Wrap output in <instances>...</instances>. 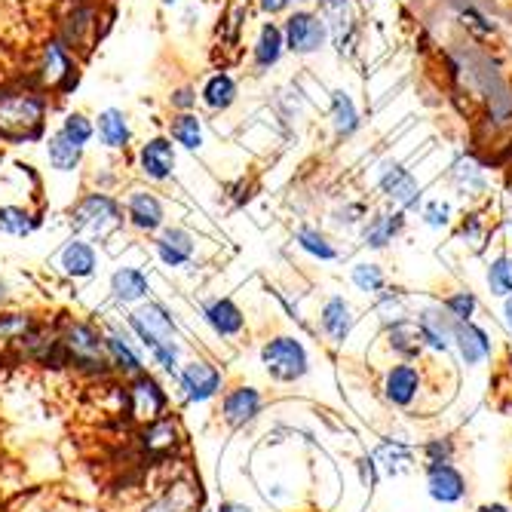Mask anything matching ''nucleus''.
Segmentation results:
<instances>
[{
    "label": "nucleus",
    "instance_id": "obj_9",
    "mask_svg": "<svg viewBox=\"0 0 512 512\" xmlns=\"http://www.w3.org/2000/svg\"><path fill=\"white\" fill-rule=\"evenodd\" d=\"M264 405H267V396H264L261 387L234 384V387H227L221 393L218 417H221V424L230 427V430H246L264 414Z\"/></svg>",
    "mask_w": 512,
    "mask_h": 512
},
{
    "label": "nucleus",
    "instance_id": "obj_3",
    "mask_svg": "<svg viewBox=\"0 0 512 512\" xmlns=\"http://www.w3.org/2000/svg\"><path fill=\"white\" fill-rule=\"evenodd\" d=\"M258 362L264 368V375L273 384H283V387L301 384L313 368L307 344L298 335H286V332H276L261 341Z\"/></svg>",
    "mask_w": 512,
    "mask_h": 512
},
{
    "label": "nucleus",
    "instance_id": "obj_48",
    "mask_svg": "<svg viewBox=\"0 0 512 512\" xmlns=\"http://www.w3.org/2000/svg\"><path fill=\"white\" fill-rule=\"evenodd\" d=\"M451 218H454V209H451V203L442 200V197L424 203V209H421V221H424L430 230H445V227H451Z\"/></svg>",
    "mask_w": 512,
    "mask_h": 512
},
{
    "label": "nucleus",
    "instance_id": "obj_52",
    "mask_svg": "<svg viewBox=\"0 0 512 512\" xmlns=\"http://www.w3.org/2000/svg\"><path fill=\"white\" fill-rule=\"evenodd\" d=\"M292 0H258V7L267 13V16H279V13H286L289 10Z\"/></svg>",
    "mask_w": 512,
    "mask_h": 512
},
{
    "label": "nucleus",
    "instance_id": "obj_59",
    "mask_svg": "<svg viewBox=\"0 0 512 512\" xmlns=\"http://www.w3.org/2000/svg\"><path fill=\"white\" fill-rule=\"evenodd\" d=\"M197 512H209V509H203V506H200V509H197Z\"/></svg>",
    "mask_w": 512,
    "mask_h": 512
},
{
    "label": "nucleus",
    "instance_id": "obj_34",
    "mask_svg": "<svg viewBox=\"0 0 512 512\" xmlns=\"http://www.w3.org/2000/svg\"><path fill=\"white\" fill-rule=\"evenodd\" d=\"M350 283H353L356 292H362L365 298L375 301L390 286V279H387V270L378 261H356L350 267Z\"/></svg>",
    "mask_w": 512,
    "mask_h": 512
},
{
    "label": "nucleus",
    "instance_id": "obj_32",
    "mask_svg": "<svg viewBox=\"0 0 512 512\" xmlns=\"http://www.w3.org/2000/svg\"><path fill=\"white\" fill-rule=\"evenodd\" d=\"M96 132H99V142H102L108 151H126L129 142H132L129 117H126L120 108H105V111L99 114Z\"/></svg>",
    "mask_w": 512,
    "mask_h": 512
},
{
    "label": "nucleus",
    "instance_id": "obj_35",
    "mask_svg": "<svg viewBox=\"0 0 512 512\" xmlns=\"http://www.w3.org/2000/svg\"><path fill=\"white\" fill-rule=\"evenodd\" d=\"M40 319L28 310H0V350L19 347Z\"/></svg>",
    "mask_w": 512,
    "mask_h": 512
},
{
    "label": "nucleus",
    "instance_id": "obj_26",
    "mask_svg": "<svg viewBox=\"0 0 512 512\" xmlns=\"http://www.w3.org/2000/svg\"><path fill=\"white\" fill-rule=\"evenodd\" d=\"M405 230V212L402 209H384L365 218L362 224V246L371 252H384L396 243V237Z\"/></svg>",
    "mask_w": 512,
    "mask_h": 512
},
{
    "label": "nucleus",
    "instance_id": "obj_30",
    "mask_svg": "<svg viewBox=\"0 0 512 512\" xmlns=\"http://www.w3.org/2000/svg\"><path fill=\"white\" fill-rule=\"evenodd\" d=\"M295 246L307 258H313L319 264H335V261H341V249L335 246V240L325 234V230L313 227V224H301L295 230Z\"/></svg>",
    "mask_w": 512,
    "mask_h": 512
},
{
    "label": "nucleus",
    "instance_id": "obj_20",
    "mask_svg": "<svg viewBox=\"0 0 512 512\" xmlns=\"http://www.w3.org/2000/svg\"><path fill=\"white\" fill-rule=\"evenodd\" d=\"M175 163H178V154H175V145L169 135H154L148 142L138 148V157H135V166H138V175L154 181V184H163L175 175Z\"/></svg>",
    "mask_w": 512,
    "mask_h": 512
},
{
    "label": "nucleus",
    "instance_id": "obj_14",
    "mask_svg": "<svg viewBox=\"0 0 512 512\" xmlns=\"http://www.w3.org/2000/svg\"><path fill=\"white\" fill-rule=\"evenodd\" d=\"M200 240L194 230L188 227H163L160 234H154V255L166 270H188L197 261Z\"/></svg>",
    "mask_w": 512,
    "mask_h": 512
},
{
    "label": "nucleus",
    "instance_id": "obj_41",
    "mask_svg": "<svg viewBox=\"0 0 512 512\" xmlns=\"http://www.w3.org/2000/svg\"><path fill=\"white\" fill-rule=\"evenodd\" d=\"M40 218L31 215L22 206H0V234L7 237H31L37 230Z\"/></svg>",
    "mask_w": 512,
    "mask_h": 512
},
{
    "label": "nucleus",
    "instance_id": "obj_36",
    "mask_svg": "<svg viewBox=\"0 0 512 512\" xmlns=\"http://www.w3.org/2000/svg\"><path fill=\"white\" fill-rule=\"evenodd\" d=\"M203 503L200 488L191 485H169V491L163 497H157L151 506H145V512H197Z\"/></svg>",
    "mask_w": 512,
    "mask_h": 512
},
{
    "label": "nucleus",
    "instance_id": "obj_46",
    "mask_svg": "<svg viewBox=\"0 0 512 512\" xmlns=\"http://www.w3.org/2000/svg\"><path fill=\"white\" fill-rule=\"evenodd\" d=\"M65 138H71L74 145H80V148H86L89 142H92V135H96V126H92V120L86 117V114H80V111H74V114H68L65 120H62V129H59Z\"/></svg>",
    "mask_w": 512,
    "mask_h": 512
},
{
    "label": "nucleus",
    "instance_id": "obj_18",
    "mask_svg": "<svg viewBox=\"0 0 512 512\" xmlns=\"http://www.w3.org/2000/svg\"><path fill=\"white\" fill-rule=\"evenodd\" d=\"M56 273H62L71 283H86L99 273V249L83 237H71L53 258Z\"/></svg>",
    "mask_w": 512,
    "mask_h": 512
},
{
    "label": "nucleus",
    "instance_id": "obj_54",
    "mask_svg": "<svg viewBox=\"0 0 512 512\" xmlns=\"http://www.w3.org/2000/svg\"><path fill=\"white\" fill-rule=\"evenodd\" d=\"M215 512H255V509L246 506V503H240V500H224V503H218Z\"/></svg>",
    "mask_w": 512,
    "mask_h": 512
},
{
    "label": "nucleus",
    "instance_id": "obj_27",
    "mask_svg": "<svg viewBox=\"0 0 512 512\" xmlns=\"http://www.w3.org/2000/svg\"><path fill=\"white\" fill-rule=\"evenodd\" d=\"M378 457V463H381V473L384 476H402V473H411L414 470V463H417V451H414V445L411 442H405L402 436H384L381 442H378V448L371 451Z\"/></svg>",
    "mask_w": 512,
    "mask_h": 512
},
{
    "label": "nucleus",
    "instance_id": "obj_22",
    "mask_svg": "<svg viewBox=\"0 0 512 512\" xmlns=\"http://www.w3.org/2000/svg\"><path fill=\"white\" fill-rule=\"evenodd\" d=\"M105 350H108L111 375H117L123 381L148 371L142 353H138V347H135V341H132V335L126 329H105Z\"/></svg>",
    "mask_w": 512,
    "mask_h": 512
},
{
    "label": "nucleus",
    "instance_id": "obj_21",
    "mask_svg": "<svg viewBox=\"0 0 512 512\" xmlns=\"http://www.w3.org/2000/svg\"><path fill=\"white\" fill-rule=\"evenodd\" d=\"M135 442H138V448H142V454H148V457H169L181 448L184 433H181L178 417L163 414V417H157V421L138 427Z\"/></svg>",
    "mask_w": 512,
    "mask_h": 512
},
{
    "label": "nucleus",
    "instance_id": "obj_13",
    "mask_svg": "<svg viewBox=\"0 0 512 512\" xmlns=\"http://www.w3.org/2000/svg\"><path fill=\"white\" fill-rule=\"evenodd\" d=\"M283 37H286V50L295 56H316L325 40H329V25L319 13L310 10H295L286 25H283Z\"/></svg>",
    "mask_w": 512,
    "mask_h": 512
},
{
    "label": "nucleus",
    "instance_id": "obj_56",
    "mask_svg": "<svg viewBox=\"0 0 512 512\" xmlns=\"http://www.w3.org/2000/svg\"><path fill=\"white\" fill-rule=\"evenodd\" d=\"M479 512H509V509H506L503 503H482Z\"/></svg>",
    "mask_w": 512,
    "mask_h": 512
},
{
    "label": "nucleus",
    "instance_id": "obj_16",
    "mask_svg": "<svg viewBox=\"0 0 512 512\" xmlns=\"http://www.w3.org/2000/svg\"><path fill=\"white\" fill-rule=\"evenodd\" d=\"M200 316L206 329L221 341H243L249 332V319L234 298H209L200 304Z\"/></svg>",
    "mask_w": 512,
    "mask_h": 512
},
{
    "label": "nucleus",
    "instance_id": "obj_55",
    "mask_svg": "<svg viewBox=\"0 0 512 512\" xmlns=\"http://www.w3.org/2000/svg\"><path fill=\"white\" fill-rule=\"evenodd\" d=\"M7 304H10V286H7V279H0V310Z\"/></svg>",
    "mask_w": 512,
    "mask_h": 512
},
{
    "label": "nucleus",
    "instance_id": "obj_38",
    "mask_svg": "<svg viewBox=\"0 0 512 512\" xmlns=\"http://www.w3.org/2000/svg\"><path fill=\"white\" fill-rule=\"evenodd\" d=\"M46 157H50V166L62 175L68 172H77L80 163H83V148L74 145L71 138H65L62 132H53L50 142H46Z\"/></svg>",
    "mask_w": 512,
    "mask_h": 512
},
{
    "label": "nucleus",
    "instance_id": "obj_12",
    "mask_svg": "<svg viewBox=\"0 0 512 512\" xmlns=\"http://www.w3.org/2000/svg\"><path fill=\"white\" fill-rule=\"evenodd\" d=\"M378 191L402 212L417 209L421 206V197H424L421 181L414 178V172L408 166H402L399 160H390V157L378 166Z\"/></svg>",
    "mask_w": 512,
    "mask_h": 512
},
{
    "label": "nucleus",
    "instance_id": "obj_4",
    "mask_svg": "<svg viewBox=\"0 0 512 512\" xmlns=\"http://www.w3.org/2000/svg\"><path fill=\"white\" fill-rule=\"evenodd\" d=\"M123 224H126L123 203L105 191H92V194L80 197L77 206L71 209V230L89 243L111 240L117 230H123Z\"/></svg>",
    "mask_w": 512,
    "mask_h": 512
},
{
    "label": "nucleus",
    "instance_id": "obj_24",
    "mask_svg": "<svg viewBox=\"0 0 512 512\" xmlns=\"http://www.w3.org/2000/svg\"><path fill=\"white\" fill-rule=\"evenodd\" d=\"M325 7V25H329V37L341 59H353L356 53V16L350 10V0H322Z\"/></svg>",
    "mask_w": 512,
    "mask_h": 512
},
{
    "label": "nucleus",
    "instance_id": "obj_7",
    "mask_svg": "<svg viewBox=\"0 0 512 512\" xmlns=\"http://www.w3.org/2000/svg\"><path fill=\"white\" fill-rule=\"evenodd\" d=\"M123 414L135 424H151L157 417L169 414V393L163 390V384L151 375V371H142L123 384Z\"/></svg>",
    "mask_w": 512,
    "mask_h": 512
},
{
    "label": "nucleus",
    "instance_id": "obj_17",
    "mask_svg": "<svg viewBox=\"0 0 512 512\" xmlns=\"http://www.w3.org/2000/svg\"><path fill=\"white\" fill-rule=\"evenodd\" d=\"M123 215H126V224L138 230V234H160L166 227V203L148 188H135L126 194Z\"/></svg>",
    "mask_w": 512,
    "mask_h": 512
},
{
    "label": "nucleus",
    "instance_id": "obj_2",
    "mask_svg": "<svg viewBox=\"0 0 512 512\" xmlns=\"http://www.w3.org/2000/svg\"><path fill=\"white\" fill-rule=\"evenodd\" d=\"M59 341L65 353V365H71L77 375L86 378H105L111 375L108 350H105V329L86 319H62L59 322Z\"/></svg>",
    "mask_w": 512,
    "mask_h": 512
},
{
    "label": "nucleus",
    "instance_id": "obj_5",
    "mask_svg": "<svg viewBox=\"0 0 512 512\" xmlns=\"http://www.w3.org/2000/svg\"><path fill=\"white\" fill-rule=\"evenodd\" d=\"M381 399L396 411H411L427 393V371L421 362H390L378 381Z\"/></svg>",
    "mask_w": 512,
    "mask_h": 512
},
{
    "label": "nucleus",
    "instance_id": "obj_39",
    "mask_svg": "<svg viewBox=\"0 0 512 512\" xmlns=\"http://www.w3.org/2000/svg\"><path fill=\"white\" fill-rule=\"evenodd\" d=\"M439 304L445 307V313L454 322H473L479 316V310H482V301H479V295L473 289H451Z\"/></svg>",
    "mask_w": 512,
    "mask_h": 512
},
{
    "label": "nucleus",
    "instance_id": "obj_53",
    "mask_svg": "<svg viewBox=\"0 0 512 512\" xmlns=\"http://www.w3.org/2000/svg\"><path fill=\"white\" fill-rule=\"evenodd\" d=\"M500 319H503V325H506V332L512 335V295L500 301Z\"/></svg>",
    "mask_w": 512,
    "mask_h": 512
},
{
    "label": "nucleus",
    "instance_id": "obj_58",
    "mask_svg": "<svg viewBox=\"0 0 512 512\" xmlns=\"http://www.w3.org/2000/svg\"><path fill=\"white\" fill-rule=\"evenodd\" d=\"M160 4H163V7H175V4H178V0H160Z\"/></svg>",
    "mask_w": 512,
    "mask_h": 512
},
{
    "label": "nucleus",
    "instance_id": "obj_49",
    "mask_svg": "<svg viewBox=\"0 0 512 512\" xmlns=\"http://www.w3.org/2000/svg\"><path fill=\"white\" fill-rule=\"evenodd\" d=\"M356 476H359V482H362L365 491H375L381 485V476H384L378 457L375 454H359L356 457Z\"/></svg>",
    "mask_w": 512,
    "mask_h": 512
},
{
    "label": "nucleus",
    "instance_id": "obj_50",
    "mask_svg": "<svg viewBox=\"0 0 512 512\" xmlns=\"http://www.w3.org/2000/svg\"><path fill=\"white\" fill-rule=\"evenodd\" d=\"M365 218H368L365 203H347L344 209L335 212V224H338V227H362Z\"/></svg>",
    "mask_w": 512,
    "mask_h": 512
},
{
    "label": "nucleus",
    "instance_id": "obj_10",
    "mask_svg": "<svg viewBox=\"0 0 512 512\" xmlns=\"http://www.w3.org/2000/svg\"><path fill=\"white\" fill-rule=\"evenodd\" d=\"M356 322H359V310L353 307L350 298H344L338 292L329 295V298H322V304L316 310V332L329 341V347H335V350L347 347Z\"/></svg>",
    "mask_w": 512,
    "mask_h": 512
},
{
    "label": "nucleus",
    "instance_id": "obj_1",
    "mask_svg": "<svg viewBox=\"0 0 512 512\" xmlns=\"http://www.w3.org/2000/svg\"><path fill=\"white\" fill-rule=\"evenodd\" d=\"M126 332L142 344L151 356V362L166 371V375H178L181 368V341H178V322L175 313L163 301H145L129 310L126 316Z\"/></svg>",
    "mask_w": 512,
    "mask_h": 512
},
{
    "label": "nucleus",
    "instance_id": "obj_47",
    "mask_svg": "<svg viewBox=\"0 0 512 512\" xmlns=\"http://www.w3.org/2000/svg\"><path fill=\"white\" fill-rule=\"evenodd\" d=\"M460 22H463V28H467L476 40H491L494 34H497V25L476 7V4H470V7H463L460 10Z\"/></svg>",
    "mask_w": 512,
    "mask_h": 512
},
{
    "label": "nucleus",
    "instance_id": "obj_42",
    "mask_svg": "<svg viewBox=\"0 0 512 512\" xmlns=\"http://www.w3.org/2000/svg\"><path fill=\"white\" fill-rule=\"evenodd\" d=\"M375 313H378L381 325H387V322H393V319L408 316V313H411V307H408V295H405V289H399V286H387V289L375 298Z\"/></svg>",
    "mask_w": 512,
    "mask_h": 512
},
{
    "label": "nucleus",
    "instance_id": "obj_6",
    "mask_svg": "<svg viewBox=\"0 0 512 512\" xmlns=\"http://www.w3.org/2000/svg\"><path fill=\"white\" fill-rule=\"evenodd\" d=\"M43 111L46 105L34 92H4L0 96V135L10 138V142L40 135Z\"/></svg>",
    "mask_w": 512,
    "mask_h": 512
},
{
    "label": "nucleus",
    "instance_id": "obj_44",
    "mask_svg": "<svg viewBox=\"0 0 512 512\" xmlns=\"http://www.w3.org/2000/svg\"><path fill=\"white\" fill-rule=\"evenodd\" d=\"M421 457H424V463H454V457H457V439L451 433L430 436L421 445Z\"/></svg>",
    "mask_w": 512,
    "mask_h": 512
},
{
    "label": "nucleus",
    "instance_id": "obj_11",
    "mask_svg": "<svg viewBox=\"0 0 512 512\" xmlns=\"http://www.w3.org/2000/svg\"><path fill=\"white\" fill-rule=\"evenodd\" d=\"M414 329L421 335L424 350L436 353V356H448L454 350V319L445 313V307L439 301H424L411 310Z\"/></svg>",
    "mask_w": 512,
    "mask_h": 512
},
{
    "label": "nucleus",
    "instance_id": "obj_19",
    "mask_svg": "<svg viewBox=\"0 0 512 512\" xmlns=\"http://www.w3.org/2000/svg\"><path fill=\"white\" fill-rule=\"evenodd\" d=\"M460 365L467 368H482L494 356V338L485 325L473 322H454V350Z\"/></svg>",
    "mask_w": 512,
    "mask_h": 512
},
{
    "label": "nucleus",
    "instance_id": "obj_57",
    "mask_svg": "<svg viewBox=\"0 0 512 512\" xmlns=\"http://www.w3.org/2000/svg\"><path fill=\"white\" fill-rule=\"evenodd\" d=\"M292 4H322V0H292Z\"/></svg>",
    "mask_w": 512,
    "mask_h": 512
},
{
    "label": "nucleus",
    "instance_id": "obj_8",
    "mask_svg": "<svg viewBox=\"0 0 512 512\" xmlns=\"http://www.w3.org/2000/svg\"><path fill=\"white\" fill-rule=\"evenodd\" d=\"M175 381H178L181 399L188 405H206L224 393V371L212 359H203V356L184 359Z\"/></svg>",
    "mask_w": 512,
    "mask_h": 512
},
{
    "label": "nucleus",
    "instance_id": "obj_43",
    "mask_svg": "<svg viewBox=\"0 0 512 512\" xmlns=\"http://www.w3.org/2000/svg\"><path fill=\"white\" fill-rule=\"evenodd\" d=\"M457 237L467 243L470 249H482L485 246V240H488V221L482 218V212H467L460 218V224H457Z\"/></svg>",
    "mask_w": 512,
    "mask_h": 512
},
{
    "label": "nucleus",
    "instance_id": "obj_31",
    "mask_svg": "<svg viewBox=\"0 0 512 512\" xmlns=\"http://www.w3.org/2000/svg\"><path fill=\"white\" fill-rule=\"evenodd\" d=\"M329 114H332V126H335L338 142H344V138H353L362 129L359 108L350 99V92H344V89H332L329 92Z\"/></svg>",
    "mask_w": 512,
    "mask_h": 512
},
{
    "label": "nucleus",
    "instance_id": "obj_29",
    "mask_svg": "<svg viewBox=\"0 0 512 512\" xmlns=\"http://www.w3.org/2000/svg\"><path fill=\"white\" fill-rule=\"evenodd\" d=\"M283 53H286V37H283V28L273 25V22L261 25L258 40H255V46H252L255 71H258V74H267L270 68H276V65H279V59H283Z\"/></svg>",
    "mask_w": 512,
    "mask_h": 512
},
{
    "label": "nucleus",
    "instance_id": "obj_45",
    "mask_svg": "<svg viewBox=\"0 0 512 512\" xmlns=\"http://www.w3.org/2000/svg\"><path fill=\"white\" fill-rule=\"evenodd\" d=\"M68 74H71V59H68V53L62 50L59 43H50V46L43 50V77L56 86V83H62Z\"/></svg>",
    "mask_w": 512,
    "mask_h": 512
},
{
    "label": "nucleus",
    "instance_id": "obj_33",
    "mask_svg": "<svg viewBox=\"0 0 512 512\" xmlns=\"http://www.w3.org/2000/svg\"><path fill=\"white\" fill-rule=\"evenodd\" d=\"M237 96H240V86H237V80L230 77L227 71L212 74V77L203 83V89H200L203 105H206L209 111H215V114H221V111H227V108H234Z\"/></svg>",
    "mask_w": 512,
    "mask_h": 512
},
{
    "label": "nucleus",
    "instance_id": "obj_40",
    "mask_svg": "<svg viewBox=\"0 0 512 512\" xmlns=\"http://www.w3.org/2000/svg\"><path fill=\"white\" fill-rule=\"evenodd\" d=\"M485 283H488V292L500 301L512 295V255L509 252H500L497 258L488 261Z\"/></svg>",
    "mask_w": 512,
    "mask_h": 512
},
{
    "label": "nucleus",
    "instance_id": "obj_23",
    "mask_svg": "<svg viewBox=\"0 0 512 512\" xmlns=\"http://www.w3.org/2000/svg\"><path fill=\"white\" fill-rule=\"evenodd\" d=\"M381 341L387 347V353L396 359V362H421V356L427 353L424 344H421V335L414 329V319L411 313L402 316V319H393L387 325H381Z\"/></svg>",
    "mask_w": 512,
    "mask_h": 512
},
{
    "label": "nucleus",
    "instance_id": "obj_37",
    "mask_svg": "<svg viewBox=\"0 0 512 512\" xmlns=\"http://www.w3.org/2000/svg\"><path fill=\"white\" fill-rule=\"evenodd\" d=\"M169 138H172L175 145H181L188 154H203V145H206L203 120H200L197 114H178V117L172 120Z\"/></svg>",
    "mask_w": 512,
    "mask_h": 512
},
{
    "label": "nucleus",
    "instance_id": "obj_25",
    "mask_svg": "<svg viewBox=\"0 0 512 512\" xmlns=\"http://www.w3.org/2000/svg\"><path fill=\"white\" fill-rule=\"evenodd\" d=\"M111 298L117 304H126V307H138V304H145L151 301V279L148 273L138 267V264H123L111 273Z\"/></svg>",
    "mask_w": 512,
    "mask_h": 512
},
{
    "label": "nucleus",
    "instance_id": "obj_28",
    "mask_svg": "<svg viewBox=\"0 0 512 512\" xmlns=\"http://www.w3.org/2000/svg\"><path fill=\"white\" fill-rule=\"evenodd\" d=\"M448 181L463 200H482V194L488 191L485 169L473 157H457L448 169Z\"/></svg>",
    "mask_w": 512,
    "mask_h": 512
},
{
    "label": "nucleus",
    "instance_id": "obj_15",
    "mask_svg": "<svg viewBox=\"0 0 512 512\" xmlns=\"http://www.w3.org/2000/svg\"><path fill=\"white\" fill-rule=\"evenodd\" d=\"M424 485L439 506H460L470 497V482L457 463H424Z\"/></svg>",
    "mask_w": 512,
    "mask_h": 512
},
{
    "label": "nucleus",
    "instance_id": "obj_51",
    "mask_svg": "<svg viewBox=\"0 0 512 512\" xmlns=\"http://www.w3.org/2000/svg\"><path fill=\"white\" fill-rule=\"evenodd\" d=\"M194 105H197V92L191 86H181L172 92V108H178L181 114H191Z\"/></svg>",
    "mask_w": 512,
    "mask_h": 512
}]
</instances>
